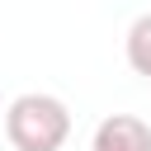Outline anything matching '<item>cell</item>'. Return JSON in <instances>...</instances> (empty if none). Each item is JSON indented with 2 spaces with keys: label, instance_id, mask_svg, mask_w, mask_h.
Wrapping results in <instances>:
<instances>
[{
  "label": "cell",
  "instance_id": "3",
  "mask_svg": "<svg viewBox=\"0 0 151 151\" xmlns=\"http://www.w3.org/2000/svg\"><path fill=\"white\" fill-rule=\"evenodd\" d=\"M123 52H127V66H132L137 76H146V80H151V9L132 19V28H127V42H123Z\"/></svg>",
  "mask_w": 151,
  "mask_h": 151
},
{
  "label": "cell",
  "instance_id": "2",
  "mask_svg": "<svg viewBox=\"0 0 151 151\" xmlns=\"http://www.w3.org/2000/svg\"><path fill=\"white\" fill-rule=\"evenodd\" d=\"M90 151H151V127L137 113H109L94 127Z\"/></svg>",
  "mask_w": 151,
  "mask_h": 151
},
{
  "label": "cell",
  "instance_id": "1",
  "mask_svg": "<svg viewBox=\"0 0 151 151\" xmlns=\"http://www.w3.org/2000/svg\"><path fill=\"white\" fill-rule=\"evenodd\" d=\"M5 137L14 151H61L71 137V109L57 94L28 90L5 109Z\"/></svg>",
  "mask_w": 151,
  "mask_h": 151
}]
</instances>
